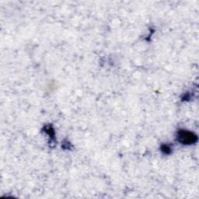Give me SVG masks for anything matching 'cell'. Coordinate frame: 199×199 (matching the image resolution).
<instances>
[{
  "instance_id": "1",
  "label": "cell",
  "mask_w": 199,
  "mask_h": 199,
  "mask_svg": "<svg viewBox=\"0 0 199 199\" xmlns=\"http://www.w3.org/2000/svg\"><path fill=\"white\" fill-rule=\"evenodd\" d=\"M180 138L184 142H191L193 141V135L190 133H186V132L181 133L180 135Z\"/></svg>"
}]
</instances>
